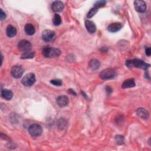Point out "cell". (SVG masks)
I'll return each mask as SVG.
<instances>
[{"label": "cell", "mask_w": 151, "mask_h": 151, "mask_svg": "<svg viewBox=\"0 0 151 151\" xmlns=\"http://www.w3.org/2000/svg\"><path fill=\"white\" fill-rule=\"evenodd\" d=\"M85 27L87 31L90 33H94L96 31V27L94 23L90 20H86L85 21Z\"/></svg>", "instance_id": "cell-14"}, {"label": "cell", "mask_w": 151, "mask_h": 151, "mask_svg": "<svg viewBox=\"0 0 151 151\" xmlns=\"http://www.w3.org/2000/svg\"><path fill=\"white\" fill-rule=\"evenodd\" d=\"M97 11H98V9L93 6L92 8H91V9H90V11L87 13V17L88 18H90L93 17L97 12Z\"/></svg>", "instance_id": "cell-22"}, {"label": "cell", "mask_w": 151, "mask_h": 151, "mask_svg": "<svg viewBox=\"0 0 151 151\" xmlns=\"http://www.w3.org/2000/svg\"><path fill=\"white\" fill-rule=\"evenodd\" d=\"M42 129L38 124H32L28 127V132L32 137H38L42 133Z\"/></svg>", "instance_id": "cell-5"}, {"label": "cell", "mask_w": 151, "mask_h": 151, "mask_svg": "<svg viewBox=\"0 0 151 151\" xmlns=\"http://www.w3.org/2000/svg\"><path fill=\"white\" fill-rule=\"evenodd\" d=\"M134 5L136 11L139 12H144L146 9V4L144 1H142V0L134 1Z\"/></svg>", "instance_id": "cell-9"}, {"label": "cell", "mask_w": 151, "mask_h": 151, "mask_svg": "<svg viewBox=\"0 0 151 151\" xmlns=\"http://www.w3.org/2000/svg\"><path fill=\"white\" fill-rule=\"evenodd\" d=\"M64 4L60 1H54L51 4V9L54 12H61L64 9Z\"/></svg>", "instance_id": "cell-10"}, {"label": "cell", "mask_w": 151, "mask_h": 151, "mask_svg": "<svg viewBox=\"0 0 151 151\" xmlns=\"http://www.w3.org/2000/svg\"><path fill=\"white\" fill-rule=\"evenodd\" d=\"M55 32L50 29H45L42 33V39L46 42L51 41L55 37Z\"/></svg>", "instance_id": "cell-8"}, {"label": "cell", "mask_w": 151, "mask_h": 151, "mask_svg": "<svg viewBox=\"0 0 151 151\" xmlns=\"http://www.w3.org/2000/svg\"><path fill=\"white\" fill-rule=\"evenodd\" d=\"M18 47L19 50L21 51L26 52L30 51L32 47L31 44L29 41L26 40H22L18 42Z\"/></svg>", "instance_id": "cell-7"}, {"label": "cell", "mask_w": 151, "mask_h": 151, "mask_svg": "<svg viewBox=\"0 0 151 151\" xmlns=\"http://www.w3.org/2000/svg\"><path fill=\"white\" fill-rule=\"evenodd\" d=\"M145 52H146V54L148 56H150V54H151V50H150V47H147L145 49Z\"/></svg>", "instance_id": "cell-27"}, {"label": "cell", "mask_w": 151, "mask_h": 151, "mask_svg": "<svg viewBox=\"0 0 151 151\" xmlns=\"http://www.w3.org/2000/svg\"><path fill=\"white\" fill-rule=\"evenodd\" d=\"M126 65L127 67H136L143 70H147L150 67V64L137 58L127 60L126 61Z\"/></svg>", "instance_id": "cell-1"}, {"label": "cell", "mask_w": 151, "mask_h": 151, "mask_svg": "<svg viewBox=\"0 0 151 151\" xmlns=\"http://www.w3.org/2000/svg\"><path fill=\"white\" fill-rule=\"evenodd\" d=\"M122 28V24L120 22H113L108 26L107 29L111 32H116L119 31Z\"/></svg>", "instance_id": "cell-12"}, {"label": "cell", "mask_w": 151, "mask_h": 151, "mask_svg": "<svg viewBox=\"0 0 151 151\" xmlns=\"http://www.w3.org/2000/svg\"><path fill=\"white\" fill-rule=\"evenodd\" d=\"M35 82V76L32 73H29L27 74L24 76L21 80L22 84L27 87H29L32 86Z\"/></svg>", "instance_id": "cell-4"}, {"label": "cell", "mask_w": 151, "mask_h": 151, "mask_svg": "<svg viewBox=\"0 0 151 151\" xmlns=\"http://www.w3.org/2000/svg\"><path fill=\"white\" fill-rule=\"evenodd\" d=\"M52 22H53V24L55 26H57V25H59L61 24V18L59 14H54L53 19H52Z\"/></svg>", "instance_id": "cell-21"}, {"label": "cell", "mask_w": 151, "mask_h": 151, "mask_svg": "<svg viewBox=\"0 0 151 151\" xmlns=\"http://www.w3.org/2000/svg\"><path fill=\"white\" fill-rule=\"evenodd\" d=\"M1 95L2 98L6 100H11L13 97V93L12 92L8 89H2L1 91Z\"/></svg>", "instance_id": "cell-15"}, {"label": "cell", "mask_w": 151, "mask_h": 151, "mask_svg": "<svg viewBox=\"0 0 151 151\" xmlns=\"http://www.w3.org/2000/svg\"><path fill=\"white\" fill-rule=\"evenodd\" d=\"M100 63L97 59H91L89 62V67L93 70H96L99 68Z\"/></svg>", "instance_id": "cell-19"}, {"label": "cell", "mask_w": 151, "mask_h": 151, "mask_svg": "<svg viewBox=\"0 0 151 151\" xmlns=\"http://www.w3.org/2000/svg\"><path fill=\"white\" fill-rule=\"evenodd\" d=\"M6 34L8 37H14L17 34L16 28L11 25H8L6 29Z\"/></svg>", "instance_id": "cell-17"}, {"label": "cell", "mask_w": 151, "mask_h": 151, "mask_svg": "<svg viewBox=\"0 0 151 151\" xmlns=\"http://www.w3.org/2000/svg\"><path fill=\"white\" fill-rule=\"evenodd\" d=\"M68 93H70V94H73V95H74V96H76V93L74 91V90H73V89H71V88H70V89H68Z\"/></svg>", "instance_id": "cell-29"}, {"label": "cell", "mask_w": 151, "mask_h": 151, "mask_svg": "<svg viewBox=\"0 0 151 151\" xmlns=\"http://www.w3.org/2000/svg\"><path fill=\"white\" fill-rule=\"evenodd\" d=\"M42 55L47 58H55L58 57L61 51L59 49L51 47H45L42 50Z\"/></svg>", "instance_id": "cell-2"}, {"label": "cell", "mask_w": 151, "mask_h": 151, "mask_svg": "<svg viewBox=\"0 0 151 151\" xmlns=\"http://www.w3.org/2000/svg\"><path fill=\"white\" fill-rule=\"evenodd\" d=\"M11 73L13 77L15 78H19L23 75L24 69L21 65H15L12 67Z\"/></svg>", "instance_id": "cell-6"}, {"label": "cell", "mask_w": 151, "mask_h": 151, "mask_svg": "<svg viewBox=\"0 0 151 151\" xmlns=\"http://www.w3.org/2000/svg\"><path fill=\"white\" fill-rule=\"evenodd\" d=\"M106 4V1H97L94 4V7L99 9V8L104 6Z\"/></svg>", "instance_id": "cell-23"}, {"label": "cell", "mask_w": 151, "mask_h": 151, "mask_svg": "<svg viewBox=\"0 0 151 151\" xmlns=\"http://www.w3.org/2000/svg\"><path fill=\"white\" fill-rule=\"evenodd\" d=\"M135 85H136V83L133 78H128L124 81V82L122 84V87L123 88H130V87H134Z\"/></svg>", "instance_id": "cell-16"}, {"label": "cell", "mask_w": 151, "mask_h": 151, "mask_svg": "<svg viewBox=\"0 0 151 151\" xmlns=\"http://www.w3.org/2000/svg\"><path fill=\"white\" fill-rule=\"evenodd\" d=\"M115 140L118 145H122L124 143V137L122 135H116Z\"/></svg>", "instance_id": "cell-24"}, {"label": "cell", "mask_w": 151, "mask_h": 151, "mask_svg": "<svg viewBox=\"0 0 151 151\" xmlns=\"http://www.w3.org/2000/svg\"><path fill=\"white\" fill-rule=\"evenodd\" d=\"M117 75L116 71L112 68H106L103 70L99 74L102 80H109L114 78Z\"/></svg>", "instance_id": "cell-3"}, {"label": "cell", "mask_w": 151, "mask_h": 151, "mask_svg": "<svg viewBox=\"0 0 151 151\" xmlns=\"http://www.w3.org/2000/svg\"><path fill=\"white\" fill-rule=\"evenodd\" d=\"M6 18V14L3 11V10L2 9H0V18L1 21H3L4 19H5Z\"/></svg>", "instance_id": "cell-26"}, {"label": "cell", "mask_w": 151, "mask_h": 151, "mask_svg": "<svg viewBox=\"0 0 151 151\" xmlns=\"http://www.w3.org/2000/svg\"><path fill=\"white\" fill-rule=\"evenodd\" d=\"M35 56V52L32 51H28L24 52L21 56V59H28V58H32Z\"/></svg>", "instance_id": "cell-20"}, {"label": "cell", "mask_w": 151, "mask_h": 151, "mask_svg": "<svg viewBox=\"0 0 151 151\" xmlns=\"http://www.w3.org/2000/svg\"><path fill=\"white\" fill-rule=\"evenodd\" d=\"M136 113L137 116L143 119H147L149 116V113L147 110L144 108H138L136 110Z\"/></svg>", "instance_id": "cell-13"}, {"label": "cell", "mask_w": 151, "mask_h": 151, "mask_svg": "<svg viewBox=\"0 0 151 151\" xmlns=\"http://www.w3.org/2000/svg\"><path fill=\"white\" fill-rule=\"evenodd\" d=\"M57 103L60 107H64L68 105L69 100L66 96H59L57 98Z\"/></svg>", "instance_id": "cell-11"}, {"label": "cell", "mask_w": 151, "mask_h": 151, "mask_svg": "<svg viewBox=\"0 0 151 151\" xmlns=\"http://www.w3.org/2000/svg\"><path fill=\"white\" fill-rule=\"evenodd\" d=\"M24 30L25 33L28 35H32L35 32V28L31 24H27L25 25Z\"/></svg>", "instance_id": "cell-18"}, {"label": "cell", "mask_w": 151, "mask_h": 151, "mask_svg": "<svg viewBox=\"0 0 151 151\" xmlns=\"http://www.w3.org/2000/svg\"><path fill=\"white\" fill-rule=\"evenodd\" d=\"M106 91H107L108 94H110L112 92V88L110 86H106Z\"/></svg>", "instance_id": "cell-28"}, {"label": "cell", "mask_w": 151, "mask_h": 151, "mask_svg": "<svg viewBox=\"0 0 151 151\" xmlns=\"http://www.w3.org/2000/svg\"><path fill=\"white\" fill-rule=\"evenodd\" d=\"M50 83L54 85V86H61L62 84V81L60 79H54V80H51L50 81Z\"/></svg>", "instance_id": "cell-25"}]
</instances>
